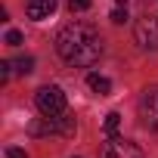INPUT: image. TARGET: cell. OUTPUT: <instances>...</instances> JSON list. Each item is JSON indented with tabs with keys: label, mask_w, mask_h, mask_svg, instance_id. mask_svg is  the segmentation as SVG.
<instances>
[{
	"label": "cell",
	"mask_w": 158,
	"mask_h": 158,
	"mask_svg": "<svg viewBox=\"0 0 158 158\" xmlns=\"http://www.w3.org/2000/svg\"><path fill=\"white\" fill-rule=\"evenodd\" d=\"M56 53L68 62V65H93L102 56V37L93 25L87 22H68L59 34H56Z\"/></svg>",
	"instance_id": "1"
},
{
	"label": "cell",
	"mask_w": 158,
	"mask_h": 158,
	"mask_svg": "<svg viewBox=\"0 0 158 158\" xmlns=\"http://www.w3.org/2000/svg\"><path fill=\"white\" fill-rule=\"evenodd\" d=\"M74 115L62 112V115H44V118H34L28 124V133L31 136H74Z\"/></svg>",
	"instance_id": "2"
},
{
	"label": "cell",
	"mask_w": 158,
	"mask_h": 158,
	"mask_svg": "<svg viewBox=\"0 0 158 158\" xmlns=\"http://www.w3.org/2000/svg\"><path fill=\"white\" fill-rule=\"evenodd\" d=\"M34 106H37V112L40 115H62L65 112V106H68V99H65V93H62V87H56V84H47V87H40L37 93H34Z\"/></svg>",
	"instance_id": "3"
},
{
	"label": "cell",
	"mask_w": 158,
	"mask_h": 158,
	"mask_svg": "<svg viewBox=\"0 0 158 158\" xmlns=\"http://www.w3.org/2000/svg\"><path fill=\"white\" fill-rule=\"evenodd\" d=\"M136 34V44L143 50H158V16H143L133 28Z\"/></svg>",
	"instance_id": "4"
},
{
	"label": "cell",
	"mask_w": 158,
	"mask_h": 158,
	"mask_svg": "<svg viewBox=\"0 0 158 158\" xmlns=\"http://www.w3.org/2000/svg\"><path fill=\"white\" fill-rule=\"evenodd\" d=\"M99 158H143V149L130 139H109L99 149Z\"/></svg>",
	"instance_id": "5"
},
{
	"label": "cell",
	"mask_w": 158,
	"mask_h": 158,
	"mask_svg": "<svg viewBox=\"0 0 158 158\" xmlns=\"http://www.w3.org/2000/svg\"><path fill=\"white\" fill-rule=\"evenodd\" d=\"M139 118H143L146 127L158 130V90H146L139 96Z\"/></svg>",
	"instance_id": "6"
},
{
	"label": "cell",
	"mask_w": 158,
	"mask_h": 158,
	"mask_svg": "<svg viewBox=\"0 0 158 158\" xmlns=\"http://www.w3.org/2000/svg\"><path fill=\"white\" fill-rule=\"evenodd\" d=\"M25 13H28V19L44 22V19H50V16L56 13V0H28V3H25Z\"/></svg>",
	"instance_id": "7"
},
{
	"label": "cell",
	"mask_w": 158,
	"mask_h": 158,
	"mask_svg": "<svg viewBox=\"0 0 158 158\" xmlns=\"http://www.w3.org/2000/svg\"><path fill=\"white\" fill-rule=\"evenodd\" d=\"M87 84H90V90H96L99 96H106V93H112V81H109V77H102V74H90L87 77Z\"/></svg>",
	"instance_id": "8"
},
{
	"label": "cell",
	"mask_w": 158,
	"mask_h": 158,
	"mask_svg": "<svg viewBox=\"0 0 158 158\" xmlns=\"http://www.w3.org/2000/svg\"><path fill=\"white\" fill-rule=\"evenodd\" d=\"M118 127H121V115H118V112H109V115H106V136L115 139Z\"/></svg>",
	"instance_id": "9"
},
{
	"label": "cell",
	"mask_w": 158,
	"mask_h": 158,
	"mask_svg": "<svg viewBox=\"0 0 158 158\" xmlns=\"http://www.w3.org/2000/svg\"><path fill=\"white\" fill-rule=\"evenodd\" d=\"M112 22L115 25L127 22V3H124V0H118V10H112Z\"/></svg>",
	"instance_id": "10"
},
{
	"label": "cell",
	"mask_w": 158,
	"mask_h": 158,
	"mask_svg": "<svg viewBox=\"0 0 158 158\" xmlns=\"http://www.w3.org/2000/svg\"><path fill=\"white\" fill-rule=\"evenodd\" d=\"M16 71H19V74H28V71H34V59H31V56H22V59H16Z\"/></svg>",
	"instance_id": "11"
},
{
	"label": "cell",
	"mask_w": 158,
	"mask_h": 158,
	"mask_svg": "<svg viewBox=\"0 0 158 158\" xmlns=\"http://www.w3.org/2000/svg\"><path fill=\"white\" fill-rule=\"evenodd\" d=\"M68 6H71V13H84V10H90V0H68Z\"/></svg>",
	"instance_id": "12"
},
{
	"label": "cell",
	"mask_w": 158,
	"mask_h": 158,
	"mask_svg": "<svg viewBox=\"0 0 158 158\" xmlns=\"http://www.w3.org/2000/svg\"><path fill=\"white\" fill-rule=\"evenodd\" d=\"M6 44H10V47H19V44H22V34H19V31H6Z\"/></svg>",
	"instance_id": "13"
},
{
	"label": "cell",
	"mask_w": 158,
	"mask_h": 158,
	"mask_svg": "<svg viewBox=\"0 0 158 158\" xmlns=\"http://www.w3.org/2000/svg\"><path fill=\"white\" fill-rule=\"evenodd\" d=\"M6 158H28V155H25V149H19V146H10V149H6Z\"/></svg>",
	"instance_id": "14"
},
{
	"label": "cell",
	"mask_w": 158,
	"mask_h": 158,
	"mask_svg": "<svg viewBox=\"0 0 158 158\" xmlns=\"http://www.w3.org/2000/svg\"><path fill=\"white\" fill-rule=\"evenodd\" d=\"M10 81V62H0V84Z\"/></svg>",
	"instance_id": "15"
}]
</instances>
